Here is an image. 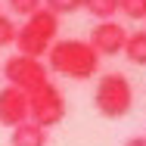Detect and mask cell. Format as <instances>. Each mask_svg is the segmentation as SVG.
<instances>
[{"instance_id": "obj_1", "label": "cell", "mask_w": 146, "mask_h": 146, "mask_svg": "<svg viewBox=\"0 0 146 146\" xmlns=\"http://www.w3.org/2000/svg\"><path fill=\"white\" fill-rule=\"evenodd\" d=\"M47 68L62 78H72V81H87L100 72V56L93 53L87 40L65 37L47 50Z\"/></svg>"}, {"instance_id": "obj_2", "label": "cell", "mask_w": 146, "mask_h": 146, "mask_svg": "<svg viewBox=\"0 0 146 146\" xmlns=\"http://www.w3.org/2000/svg\"><path fill=\"white\" fill-rule=\"evenodd\" d=\"M56 34H59V19L50 13V9H37L31 13L28 19L19 25L16 31V47L22 56H34V59H44L47 50L56 44Z\"/></svg>"}, {"instance_id": "obj_3", "label": "cell", "mask_w": 146, "mask_h": 146, "mask_svg": "<svg viewBox=\"0 0 146 146\" xmlns=\"http://www.w3.org/2000/svg\"><path fill=\"white\" fill-rule=\"evenodd\" d=\"M93 106L103 118H124L131 109H134V87L127 81V75L121 72H109L96 81V90H93Z\"/></svg>"}, {"instance_id": "obj_4", "label": "cell", "mask_w": 146, "mask_h": 146, "mask_svg": "<svg viewBox=\"0 0 146 146\" xmlns=\"http://www.w3.org/2000/svg\"><path fill=\"white\" fill-rule=\"evenodd\" d=\"M65 112H68L65 96H62V90L53 81H47V84H40L37 90L28 93V121H34L37 127H44V131L56 127L65 118Z\"/></svg>"}, {"instance_id": "obj_5", "label": "cell", "mask_w": 146, "mask_h": 146, "mask_svg": "<svg viewBox=\"0 0 146 146\" xmlns=\"http://www.w3.org/2000/svg\"><path fill=\"white\" fill-rule=\"evenodd\" d=\"M3 78H6L9 87L22 90V93H31V90H37L40 84L50 81V68H47L44 59L13 53V56L3 62Z\"/></svg>"}, {"instance_id": "obj_6", "label": "cell", "mask_w": 146, "mask_h": 146, "mask_svg": "<svg viewBox=\"0 0 146 146\" xmlns=\"http://www.w3.org/2000/svg\"><path fill=\"white\" fill-rule=\"evenodd\" d=\"M124 40H127V28L121 22H115V19H109V22H96L93 25L87 44L93 47L96 56H118L124 50Z\"/></svg>"}, {"instance_id": "obj_7", "label": "cell", "mask_w": 146, "mask_h": 146, "mask_svg": "<svg viewBox=\"0 0 146 146\" xmlns=\"http://www.w3.org/2000/svg\"><path fill=\"white\" fill-rule=\"evenodd\" d=\"M22 121H28V93H22V90L6 84L0 90V124L13 131Z\"/></svg>"}, {"instance_id": "obj_8", "label": "cell", "mask_w": 146, "mask_h": 146, "mask_svg": "<svg viewBox=\"0 0 146 146\" xmlns=\"http://www.w3.org/2000/svg\"><path fill=\"white\" fill-rule=\"evenodd\" d=\"M13 146H47V131L37 127L34 121H22L13 127V137H9Z\"/></svg>"}, {"instance_id": "obj_9", "label": "cell", "mask_w": 146, "mask_h": 146, "mask_svg": "<svg viewBox=\"0 0 146 146\" xmlns=\"http://www.w3.org/2000/svg\"><path fill=\"white\" fill-rule=\"evenodd\" d=\"M121 53L131 59L134 65H146V28L127 31V40H124V50Z\"/></svg>"}, {"instance_id": "obj_10", "label": "cell", "mask_w": 146, "mask_h": 146, "mask_svg": "<svg viewBox=\"0 0 146 146\" xmlns=\"http://www.w3.org/2000/svg\"><path fill=\"white\" fill-rule=\"evenodd\" d=\"M81 9H87L90 16L100 19V22H109V19L118 16V0H84Z\"/></svg>"}, {"instance_id": "obj_11", "label": "cell", "mask_w": 146, "mask_h": 146, "mask_svg": "<svg viewBox=\"0 0 146 146\" xmlns=\"http://www.w3.org/2000/svg\"><path fill=\"white\" fill-rule=\"evenodd\" d=\"M81 3H84V0H44V9H50V13L59 19V16H72V13H78Z\"/></svg>"}, {"instance_id": "obj_12", "label": "cell", "mask_w": 146, "mask_h": 146, "mask_svg": "<svg viewBox=\"0 0 146 146\" xmlns=\"http://www.w3.org/2000/svg\"><path fill=\"white\" fill-rule=\"evenodd\" d=\"M16 19L13 16H6V13H0V47H9V44H16Z\"/></svg>"}, {"instance_id": "obj_13", "label": "cell", "mask_w": 146, "mask_h": 146, "mask_svg": "<svg viewBox=\"0 0 146 146\" xmlns=\"http://www.w3.org/2000/svg\"><path fill=\"white\" fill-rule=\"evenodd\" d=\"M118 9L127 19H137V22L146 19V0H118Z\"/></svg>"}, {"instance_id": "obj_14", "label": "cell", "mask_w": 146, "mask_h": 146, "mask_svg": "<svg viewBox=\"0 0 146 146\" xmlns=\"http://www.w3.org/2000/svg\"><path fill=\"white\" fill-rule=\"evenodd\" d=\"M40 6H44V0H9V13L22 16V19H28L31 13H37Z\"/></svg>"}, {"instance_id": "obj_15", "label": "cell", "mask_w": 146, "mask_h": 146, "mask_svg": "<svg viewBox=\"0 0 146 146\" xmlns=\"http://www.w3.org/2000/svg\"><path fill=\"white\" fill-rule=\"evenodd\" d=\"M124 146H146V137H131Z\"/></svg>"}]
</instances>
